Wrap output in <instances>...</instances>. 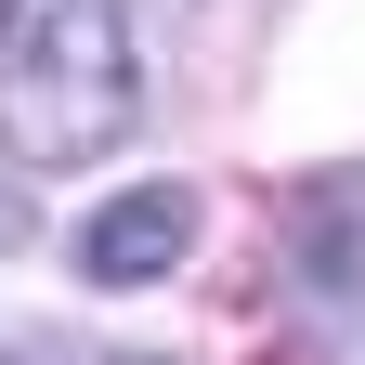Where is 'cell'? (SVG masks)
Masks as SVG:
<instances>
[{"label":"cell","mask_w":365,"mask_h":365,"mask_svg":"<svg viewBox=\"0 0 365 365\" xmlns=\"http://www.w3.org/2000/svg\"><path fill=\"white\" fill-rule=\"evenodd\" d=\"M144 118V26L130 0H0V157L91 170Z\"/></svg>","instance_id":"6da1fadb"},{"label":"cell","mask_w":365,"mask_h":365,"mask_svg":"<svg viewBox=\"0 0 365 365\" xmlns=\"http://www.w3.org/2000/svg\"><path fill=\"white\" fill-rule=\"evenodd\" d=\"M196 182H130V196H105L78 222V274L91 287H157L170 261H196Z\"/></svg>","instance_id":"7a4b0ae2"},{"label":"cell","mask_w":365,"mask_h":365,"mask_svg":"<svg viewBox=\"0 0 365 365\" xmlns=\"http://www.w3.org/2000/svg\"><path fill=\"white\" fill-rule=\"evenodd\" d=\"M105 365H170V352H105Z\"/></svg>","instance_id":"3957f363"},{"label":"cell","mask_w":365,"mask_h":365,"mask_svg":"<svg viewBox=\"0 0 365 365\" xmlns=\"http://www.w3.org/2000/svg\"><path fill=\"white\" fill-rule=\"evenodd\" d=\"M14 235H26V222H14V209H0V248H14Z\"/></svg>","instance_id":"277c9868"}]
</instances>
